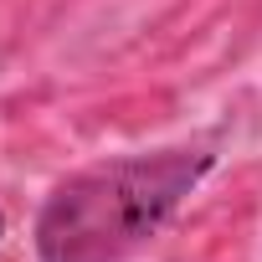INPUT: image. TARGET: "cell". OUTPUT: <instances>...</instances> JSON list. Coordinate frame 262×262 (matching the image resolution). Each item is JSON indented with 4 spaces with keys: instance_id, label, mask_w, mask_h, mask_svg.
<instances>
[{
    "instance_id": "2",
    "label": "cell",
    "mask_w": 262,
    "mask_h": 262,
    "mask_svg": "<svg viewBox=\"0 0 262 262\" xmlns=\"http://www.w3.org/2000/svg\"><path fill=\"white\" fill-rule=\"evenodd\" d=\"M0 231H6V221H0Z\"/></svg>"
},
{
    "instance_id": "1",
    "label": "cell",
    "mask_w": 262,
    "mask_h": 262,
    "mask_svg": "<svg viewBox=\"0 0 262 262\" xmlns=\"http://www.w3.org/2000/svg\"><path fill=\"white\" fill-rule=\"evenodd\" d=\"M216 155L155 149L118 155L67 175L36 216L41 262H123L134 257L206 180Z\"/></svg>"
}]
</instances>
